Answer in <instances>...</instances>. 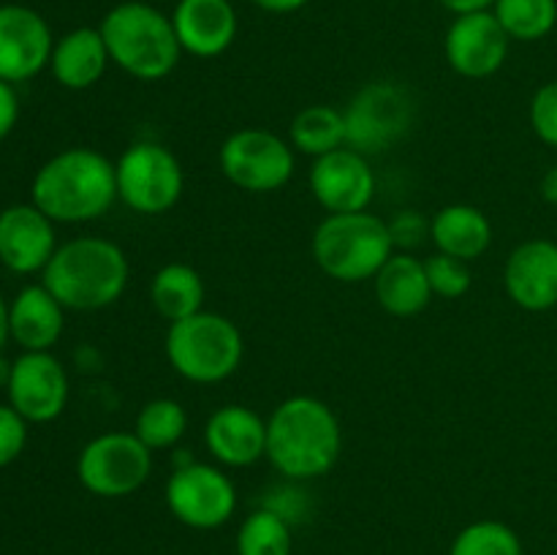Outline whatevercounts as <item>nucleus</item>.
I'll use <instances>...</instances> for the list:
<instances>
[{
  "mask_svg": "<svg viewBox=\"0 0 557 555\" xmlns=\"http://www.w3.org/2000/svg\"><path fill=\"white\" fill-rule=\"evenodd\" d=\"M52 30L38 11L20 3L0 5V79L27 82L52 58Z\"/></svg>",
  "mask_w": 557,
  "mask_h": 555,
  "instance_id": "nucleus-15",
  "label": "nucleus"
},
{
  "mask_svg": "<svg viewBox=\"0 0 557 555\" xmlns=\"http://www.w3.org/2000/svg\"><path fill=\"white\" fill-rule=\"evenodd\" d=\"M172 25L183 52L210 60L232 47L239 20L232 0H180Z\"/></svg>",
  "mask_w": 557,
  "mask_h": 555,
  "instance_id": "nucleus-19",
  "label": "nucleus"
},
{
  "mask_svg": "<svg viewBox=\"0 0 557 555\" xmlns=\"http://www.w3.org/2000/svg\"><path fill=\"white\" fill-rule=\"evenodd\" d=\"M128 256L103 237H76L58 245L41 283L65 310H101L117 303L128 286Z\"/></svg>",
  "mask_w": 557,
  "mask_h": 555,
  "instance_id": "nucleus-3",
  "label": "nucleus"
},
{
  "mask_svg": "<svg viewBox=\"0 0 557 555\" xmlns=\"http://www.w3.org/2000/svg\"><path fill=\"white\" fill-rule=\"evenodd\" d=\"M245 341L228 316L199 310V313L169 324L166 357L183 379L194 384H218L237 373L243 362Z\"/></svg>",
  "mask_w": 557,
  "mask_h": 555,
  "instance_id": "nucleus-6",
  "label": "nucleus"
},
{
  "mask_svg": "<svg viewBox=\"0 0 557 555\" xmlns=\"http://www.w3.org/2000/svg\"><path fill=\"white\" fill-rule=\"evenodd\" d=\"M9 406L30 424L58 419L69 403V375L52 351H25L11 362Z\"/></svg>",
  "mask_w": 557,
  "mask_h": 555,
  "instance_id": "nucleus-12",
  "label": "nucleus"
},
{
  "mask_svg": "<svg viewBox=\"0 0 557 555\" xmlns=\"http://www.w3.org/2000/svg\"><path fill=\"white\" fill-rule=\"evenodd\" d=\"M98 30L107 44L109 60L139 82H158L169 76L183 54L172 16L141 0H128L109 9Z\"/></svg>",
  "mask_w": 557,
  "mask_h": 555,
  "instance_id": "nucleus-4",
  "label": "nucleus"
},
{
  "mask_svg": "<svg viewBox=\"0 0 557 555\" xmlns=\"http://www.w3.org/2000/svg\"><path fill=\"white\" fill-rule=\"evenodd\" d=\"M152 473V452L136 433H103L82 446L76 477L98 498H125L136 493Z\"/></svg>",
  "mask_w": 557,
  "mask_h": 555,
  "instance_id": "nucleus-9",
  "label": "nucleus"
},
{
  "mask_svg": "<svg viewBox=\"0 0 557 555\" xmlns=\"http://www.w3.org/2000/svg\"><path fill=\"white\" fill-rule=\"evenodd\" d=\"M58 250L54 221L36 205H11L0 212V264L16 275L44 272Z\"/></svg>",
  "mask_w": 557,
  "mask_h": 555,
  "instance_id": "nucleus-16",
  "label": "nucleus"
},
{
  "mask_svg": "<svg viewBox=\"0 0 557 555\" xmlns=\"http://www.w3.org/2000/svg\"><path fill=\"white\" fill-rule=\"evenodd\" d=\"M292 522L270 506H259L237 531V555H292Z\"/></svg>",
  "mask_w": 557,
  "mask_h": 555,
  "instance_id": "nucleus-27",
  "label": "nucleus"
},
{
  "mask_svg": "<svg viewBox=\"0 0 557 555\" xmlns=\"http://www.w3.org/2000/svg\"><path fill=\"white\" fill-rule=\"evenodd\" d=\"M373 281L379 305L389 316H397V319L422 313L430 305V299H433L424 261L411 256L408 250L392 254Z\"/></svg>",
  "mask_w": 557,
  "mask_h": 555,
  "instance_id": "nucleus-22",
  "label": "nucleus"
},
{
  "mask_svg": "<svg viewBox=\"0 0 557 555\" xmlns=\"http://www.w3.org/2000/svg\"><path fill=\"white\" fill-rule=\"evenodd\" d=\"M188 430V411L172 397H156L136 414L134 433L150 452L172 449Z\"/></svg>",
  "mask_w": 557,
  "mask_h": 555,
  "instance_id": "nucleus-26",
  "label": "nucleus"
},
{
  "mask_svg": "<svg viewBox=\"0 0 557 555\" xmlns=\"http://www.w3.org/2000/svg\"><path fill=\"white\" fill-rule=\"evenodd\" d=\"M504 286L511 303L531 313L557 305V243L528 239L517 245L504 267Z\"/></svg>",
  "mask_w": 557,
  "mask_h": 555,
  "instance_id": "nucleus-17",
  "label": "nucleus"
},
{
  "mask_svg": "<svg viewBox=\"0 0 557 555\" xmlns=\"http://www.w3.org/2000/svg\"><path fill=\"white\" fill-rule=\"evenodd\" d=\"M112 63L107 52V44L98 27H76L65 33L60 41H54L49 69L58 85L69 90H87L101 76L107 74V65Z\"/></svg>",
  "mask_w": 557,
  "mask_h": 555,
  "instance_id": "nucleus-21",
  "label": "nucleus"
},
{
  "mask_svg": "<svg viewBox=\"0 0 557 555\" xmlns=\"http://www.w3.org/2000/svg\"><path fill=\"white\" fill-rule=\"evenodd\" d=\"M341 449V419L319 397H288L267 419V460L277 473L294 482H308L330 473Z\"/></svg>",
  "mask_w": 557,
  "mask_h": 555,
  "instance_id": "nucleus-1",
  "label": "nucleus"
},
{
  "mask_svg": "<svg viewBox=\"0 0 557 555\" xmlns=\"http://www.w3.org/2000/svg\"><path fill=\"white\" fill-rule=\"evenodd\" d=\"M117 199L139 215H163L185 188L183 163L158 141H136L114 163Z\"/></svg>",
  "mask_w": 557,
  "mask_h": 555,
  "instance_id": "nucleus-7",
  "label": "nucleus"
},
{
  "mask_svg": "<svg viewBox=\"0 0 557 555\" xmlns=\"http://www.w3.org/2000/svg\"><path fill=\"white\" fill-rule=\"evenodd\" d=\"M424 270H428L430 288H433V297L444 299H460L471 292V267L468 261L455 259V256H446L441 250H435V256L424 259Z\"/></svg>",
  "mask_w": 557,
  "mask_h": 555,
  "instance_id": "nucleus-30",
  "label": "nucleus"
},
{
  "mask_svg": "<svg viewBox=\"0 0 557 555\" xmlns=\"http://www.w3.org/2000/svg\"><path fill=\"white\" fill-rule=\"evenodd\" d=\"M27 419L9 403L0 406V468L11 466L25 452L27 444Z\"/></svg>",
  "mask_w": 557,
  "mask_h": 555,
  "instance_id": "nucleus-32",
  "label": "nucleus"
},
{
  "mask_svg": "<svg viewBox=\"0 0 557 555\" xmlns=\"http://www.w3.org/2000/svg\"><path fill=\"white\" fill-rule=\"evenodd\" d=\"M531 128L547 147L557 150V79L533 92Z\"/></svg>",
  "mask_w": 557,
  "mask_h": 555,
  "instance_id": "nucleus-31",
  "label": "nucleus"
},
{
  "mask_svg": "<svg viewBox=\"0 0 557 555\" xmlns=\"http://www.w3.org/2000/svg\"><path fill=\"white\" fill-rule=\"evenodd\" d=\"M310 194L332 212H362L375 196V172L368 156L341 147L326 156L313 158L310 166Z\"/></svg>",
  "mask_w": 557,
  "mask_h": 555,
  "instance_id": "nucleus-14",
  "label": "nucleus"
},
{
  "mask_svg": "<svg viewBox=\"0 0 557 555\" xmlns=\"http://www.w3.org/2000/svg\"><path fill=\"white\" fill-rule=\"evenodd\" d=\"M288 141L297 152L310 158H321L332 150L346 147V118L343 109L330 107V103H313L302 112L294 114L292 128H288Z\"/></svg>",
  "mask_w": 557,
  "mask_h": 555,
  "instance_id": "nucleus-25",
  "label": "nucleus"
},
{
  "mask_svg": "<svg viewBox=\"0 0 557 555\" xmlns=\"http://www.w3.org/2000/svg\"><path fill=\"white\" fill-rule=\"evenodd\" d=\"M166 506L183 526L212 531L234 517L237 488L212 462H177L166 482Z\"/></svg>",
  "mask_w": 557,
  "mask_h": 555,
  "instance_id": "nucleus-10",
  "label": "nucleus"
},
{
  "mask_svg": "<svg viewBox=\"0 0 557 555\" xmlns=\"http://www.w3.org/2000/svg\"><path fill=\"white\" fill-rule=\"evenodd\" d=\"M509 33L500 27L493 9L460 14L446 30V63L466 79H487L504 69L509 58Z\"/></svg>",
  "mask_w": 557,
  "mask_h": 555,
  "instance_id": "nucleus-13",
  "label": "nucleus"
},
{
  "mask_svg": "<svg viewBox=\"0 0 557 555\" xmlns=\"http://www.w3.org/2000/svg\"><path fill=\"white\" fill-rule=\"evenodd\" d=\"M205 281L199 272L183 261L163 264L150 281V303L158 316L174 324L180 319L205 310Z\"/></svg>",
  "mask_w": 557,
  "mask_h": 555,
  "instance_id": "nucleus-24",
  "label": "nucleus"
},
{
  "mask_svg": "<svg viewBox=\"0 0 557 555\" xmlns=\"http://www.w3.org/2000/svg\"><path fill=\"white\" fill-rule=\"evenodd\" d=\"M30 201L54 223H87L117 201V172L103 152L69 147L41 163L30 183Z\"/></svg>",
  "mask_w": 557,
  "mask_h": 555,
  "instance_id": "nucleus-2",
  "label": "nucleus"
},
{
  "mask_svg": "<svg viewBox=\"0 0 557 555\" xmlns=\"http://www.w3.org/2000/svg\"><path fill=\"white\" fill-rule=\"evenodd\" d=\"M177 3H180V0H177Z\"/></svg>",
  "mask_w": 557,
  "mask_h": 555,
  "instance_id": "nucleus-40",
  "label": "nucleus"
},
{
  "mask_svg": "<svg viewBox=\"0 0 557 555\" xmlns=\"http://www.w3.org/2000/svg\"><path fill=\"white\" fill-rule=\"evenodd\" d=\"M205 446L221 466H253L267 457V419L243 403H226L207 419Z\"/></svg>",
  "mask_w": 557,
  "mask_h": 555,
  "instance_id": "nucleus-18",
  "label": "nucleus"
},
{
  "mask_svg": "<svg viewBox=\"0 0 557 555\" xmlns=\"http://www.w3.org/2000/svg\"><path fill=\"white\" fill-rule=\"evenodd\" d=\"M65 326V308L44 283L25 286L9 303L11 341L25 351H49Z\"/></svg>",
  "mask_w": 557,
  "mask_h": 555,
  "instance_id": "nucleus-20",
  "label": "nucleus"
},
{
  "mask_svg": "<svg viewBox=\"0 0 557 555\" xmlns=\"http://www.w3.org/2000/svg\"><path fill=\"white\" fill-rule=\"evenodd\" d=\"M389 234L395 248H417L419 243L430 237V221L417 210H400L389 218Z\"/></svg>",
  "mask_w": 557,
  "mask_h": 555,
  "instance_id": "nucleus-33",
  "label": "nucleus"
},
{
  "mask_svg": "<svg viewBox=\"0 0 557 555\" xmlns=\"http://www.w3.org/2000/svg\"><path fill=\"white\" fill-rule=\"evenodd\" d=\"M16 120H20V98L11 82L0 79V139L14 131Z\"/></svg>",
  "mask_w": 557,
  "mask_h": 555,
  "instance_id": "nucleus-34",
  "label": "nucleus"
},
{
  "mask_svg": "<svg viewBox=\"0 0 557 555\" xmlns=\"http://www.w3.org/2000/svg\"><path fill=\"white\" fill-rule=\"evenodd\" d=\"M11 337L9 332V303L3 299V294H0V354H3V346L5 341Z\"/></svg>",
  "mask_w": 557,
  "mask_h": 555,
  "instance_id": "nucleus-38",
  "label": "nucleus"
},
{
  "mask_svg": "<svg viewBox=\"0 0 557 555\" xmlns=\"http://www.w3.org/2000/svg\"><path fill=\"white\" fill-rule=\"evenodd\" d=\"M9 375H11V365H5L3 359H0V386L9 384Z\"/></svg>",
  "mask_w": 557,
  "mask_h": 555,
  "instance_id": "nucleus-39",
  "label": "nucleus"
},
{
  "mask_svg": "<svg viewBox=\"0 0 557 555\" xmlns=\"http://www.w3.org/2000/svg\"><path fill=\"white\" fill-rule=\"evenodd\" d=\"M346 147L373 156L395 145L408 128L413 118V101L406 87L395 82H370L346 109Z\"/></svg>",
  "mask_w": 557,
  "mask_h": 555,
  "instance_id": "nucleus-11",
  "label": "nucleus"
},
{
  "mask_svg": "<svg viewBox=\"0 0 557 555\" xmlns=\"http://www.w3.org/2000/svg\"><path fill=\"white\" fill-rule=\"evenodd\" d=\"M223 177L245 194L281 190L297 169L292 141L267 128H239L218 150Z\"/></svg>",
  "mask_w": 557,
  "mask_h": 555,
  "instance_id": "nucleus-8",
  "label": "nucleus"
},
{
  "mask_svg": "<svg viewBox=\"0 0 557 555\" xmlns=\"http://www.w3.org/2000/svg\"><path fill=\"white\" fill-rule=\"evenodd\" d=\"M313 261L324 275L341 283H362L379 275L395 254L389 223L373 212H332L315 226Z\"/></svg>",
  "mask_w": 557,
  "mask_h": 555,
  "instance_id": "nucleus-5",
  "label": "nucleus"
},
{
  "mask_svg": "<svg viewBox=\"0 0 557 555\" xmlns=\"http://www.w3.org/2000/svg\"><path fill=\"white\" fill-rule=\"evenodd\" d=\"M493 14L515 41H539L557 25V0H495Z\"/></svg>",
  "mask_w": 557,
  "mask_h": 555,
  "instance_id": "nucleus-28",
  "label": "nucleus"
},
{
  "mask_svg": "<svg viewBox=\"0 0 557 555\" xmlns=\"http://www.w3.org/2000/svg\"><path fill=\"white\" fill-rule=\"evenodd\" d=\"M250 3L259 5L267 14H294V11H299L302 5H308L310 0H250Z\"/></svg>",
  "mask_w": 557,
  "mask_h": 555,
  "instance_id": "nucleus-36",
  "label": "nucleus"
},
{
  "mask_svg": "<svg viewBox=\"0 0 557 555\" xmlns=\"http://www.w3.org/2000/svg\"><path fill=\"white\" fill-rule=\"evenodd\" d=\"M449 555H522V542L506 522L476 520L457 533Z\"/></svg>",
  "mask_w": 557,
  "mask_h": 555,
  "instance_id": "nucleus-29",
  "label": "nucleus"
},
{
  "mask_svg": "<svg viewBox=\"0 0 557 555\" xmlns=\"http://www.w3.org/2000/svg\"><path fill=\"white\" fill-rule=\"evenodd\" d=\"M446 11H451L455 16L460 14H473V11H487L493 9L495 0H438Z\"/></svg>",
  "mask_w": 557,
  "mask_h": 555,
  "instance_id": "nucleus-35",
  "label": "nucleus"
},
{
  "mask_svg": "<svg viewBox=\"0 0 557 555\" xmlns=\"http://www.w3.org/2000/svg\"><path fill=\"white\" fill-rule=\"evenodd\" d=\"M430 239L441 254L473 261L487 254L493 243V223L484 210L473 205H446L430 221Z\"/></svg>",
  "mask_w": 557,
  "mask_h": 555,
  "instance_id": "nucleus-23",
  "label": "nucleus"
},
{
  "mask_svg": "<svg viewBox=\"0 0 557 555\" xmlns=\"http://www.w3.org/2000/svg\"><path fill=\"white\" fill-rule=\"evenodd\" d=\"M542 199L557 207V163L553 169H547V174L542 177Z\"/></svg>",
  "mask_w": 557,
  "mask_h": 555,
  "instance_id": "nucleus-37",
  "label": "nucleus"
}]
</instances>
